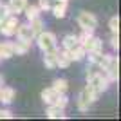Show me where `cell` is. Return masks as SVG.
<instances>
[{"label":"cell","instance_id":"1","mask_svg":"<svg viewBox=\"0 0 121 121\" xmlns=\"http://www.w3.org/2000/svg\"><path fill=\"white\" fill-rule=\"evenodd\" d=\"M35 40H36V45L40 47L42 52H47V51L56 49V43H58L56 35H54V33H51V31H45V29L42 31L40 35H36Z\"/></svg>","mask_w":121,"mask_h":121},{"label":"cell","instance_id":"2","mask_svg":"<svg viewBox=\"0 0 121 121\" xmlns=\"http://www.w3.org/2000/svg\"><path fill=\"white\" fill-rule=\"evenodd\" d=\"M103 74L108 78V81H117V78H119V60H117V56L110 54L105 69H103Z\"/></svg>","mask_w":121,"mask_h":121},{"label":"cell","instance_id":"3","mask_svg":"<svg viewBox=\"0 0 121 121\" xmlns=\"http://www.w3.org/2000/svg\"><path fill=\"white\" fill-rule=\"evenodd\" d=\"M18 15H9L7 18L0 22V33L4 36H13L16 33V27H18Z\"/></svg>","mask_w":121,"mask_h":121},{"label":"cell","instance_id":"4","mask_svg":"<svg viewBox=\"0 0 121 121\" xmlns=\"http://www.w3.org/2000/svg\"><path fill=\"white\" fill-rule=\"evenodd\" d=\"M78 25H80L81 29H96L98 27V18L92 13H87V11H81L80 15H78Z\"/></svg>","mask_w":121,"mask_h":121},{"label":"cell","instance_id":"5","mask_svg":"<svg viewBox=\"0 0 121 121\" xmlns=\"http://www.w3.org/2000/svg\"><path fill=\"white\" fill-rule=\"evenodd\" d=\"M15 35H16V38H18V40L29 42V43H33V42H35V33H33V29H31L29 24H18Z\"/></svg>","mask_w":121,"mask_h":121},{"label":"cell","instance_id":"6","mask_svg":"<svg viewBox=\"0 0 121 121\" xmlns=\"http://www.w3.org/2000/svg\"><path fill=\"white\" fill-rule=\"evenodd\" d=\"M92 103H94V98H92L91 91L85 87V89L80 92V96H78V108H80L81 112H87L89 108H91Z\"/></svg>","mask_w":121,"mask_h":121},{"label":"cell","instance_id":"7","mask_svg":"<svg viewBox=\"0 0 121 121\" xmlns=\"http://www.w3.org/2000/svg\"><path fill=\"white\" fill-rule=\"evenodd\" d=\"M83 49H85L87 52H91V51H94V52H103V40L98 38V36H94V35H91L87 38V42L83 43Z\"/></svg>","mask_w":121,"mask_h":121},{"label":"cell","instance_id":"8","mask_svg":"<svg viewBox=\"0 0 121 121\" xmlns=\"http://www.w3.org/2000/svg\"><path fill=\"white\" fill-rule=\"evenodd\" d=\"M67 5H69V0H52L51 11H52V15H54L56 18H65Z\"/></svg>","mask_w":121,"mask_h":121},{"label":"cell","instance_id":"9","mask_svg":"<svg viewBox=\"0 0 121 121\" xmlns=\"http://www.w3.org/2000/svg\"><path fill=\"white\" fill-rule=\"evenodd\" d=\"M13 56H16L13 42H2V43H0V60H9Z\"/></svg>","mask_w":121,"mask_h":121},{"label":"cell","instance_id":"10","mask_svg":"<svg viewBox=\"0 0 121 121\" xmlns=\"http://www.w3.org/2000/svg\"><path fill=\"white\" fill-rule=\"evenodd\" d=\"M71 65V56H69V51H58V54H56V67H60V69H67V67Z\"/></svg>","mask_w":121,"mask_h":121},{"label":"cell","instance_id":"11","mask_svg":"<svg viewBox=\"0 0 121 121\" xmlns=\"http://www.w3.org/2000/svg\"><path fill=\"white\" fill-rule=\"evenodd\" d=\"M58 96H60V92L54 91L52 87H49V89H43V91H42V99H43V103H47V105H52V103L58 99Z\"/></svg>","mask_w":121,"mask_h":121},{"label":"cell","instance_id":"12","mask_svg":"<svg viewBox=\"0 0 121 121\" xmlns=\"http://www.w3.org/2000/svg\"><path fill=\"white\" fill-rule=\"evenodd\" d=\"M25 5H27V0H9V2H7V7H9L11 15H18V13H24Z\"/></svg>","mask_w":121,"mask_h":121},{"label":"cell","instance_id":"13","mask_svg":"<svg viewBox=\"0 0 121 121\" xmlns=\"http://www.w3.org/2000/svg\"><path fill=\"white\" fill-rule=\"evenodd\" d=\"M13 47H15V54L16 56H24V54H27L31 51V43L29 42H24V40L13 42Z\"/></svg>","mask_w":121,"mask_h":121},{"label":"cell","instance_id":"14","mask_svg":"<svg viewBox=\"0 0 121 121\" xmlns=\"http://www.w3.org/2000/svg\"><path fill=\"white\" fill-rule=\"evenodd\" d=\"M13 99H15V89L2 87V89H0V101L5 103V105H9V103H13Z\"/></svg>","mask_w":121,"mask_h":121},{"label":"cell","instance_id":"15","mask_svg":"<svg viewBox=\"0 0 121 121\" xmlns=\"http://www.w3.org/2000/svg\"><path fill=\"white\" fill-rule=\"evenodd\" d=\"M45 114L51 119H63L65 117V108H60V107H56V105H49Z\"/></svg>","mask_w":121,"mask_h":121},{"label":"cell","instance_id":"16","mask_svg":"<svg viewBox=\"0 0 121 121\" xmlns=\"http://www.w3.org/2000/svg\"><path fill=\"white\" fill-rule=\"evenodd\" d=\"M56 54H58V49H52V51L43 52V63H45L47 69H54L56 67Z\"/></svg>","mask_w":121,"mask_h":121},{"label":"cell","instance_id":"17","mask_svg":"<svg viewBox=\"0 0 121 121\" xmlns=\"http://www.w3.org/2000/svg\"><path fill=\"white\" fill-rule=\"evenodd\" d=\"M85 54H87V51L83 49V45H76L74 49L69 51L71 61H80V60H83V58H85Z\"/></svg>","mask_w":121,"mask_h":121},{"label":"cell","instance_id":"18","mask_svg":"<svg viewBox=\"0 0 121 121\" xmlns=\"http://www.w3.org/2000/svg\"><path fill=\"white\" fill-rule=\"evenodd\" d=\"M61 45H63L65 51L74 49L76 45H80V43H78V36H76V35H67L65 38H63V42H61Z\"/></svg>","mask_w":121,"mask_h":121},{"label":"cell","instance_id":"19","mask_svg":"<svg viewBox=\"0 0 121 121\" xmlns=\"http://www.w3.org/2000/svg\"><path fill=\"white\" fill-rule=\"evenodd\" d=\"M29 25H31V29H33V33H35V36L40 35L42 31H43V27H45V24H43V20H42L40 16H36V18L29 20Z\"/></svg>","mask_w":121,"mask_h":121},{"label":"cell","instance_id":"20","mask_svg":"<svg viewBox=\"0 0 121 121\" xmlns=\"http://www.w3.org/2000/svg\"><path fill=\"white\" fill-rule=\"evenodd\" d=\"M52 89H54V91H58L60 94H65L67 89H69V81L63 80V78H58V80L52 81Z\"/></svg>","mask_w":121,"mask_h":121},{"label":"cell","instance_id":"21","mask_svg":"<svg viewBox=\"0 0 121 121\" xmlns=\"http://www.w3.org/2000/svg\"><path fill=\"white\" fill-rule=\"evenodd\" d=\"M24 13H25V16H27V20H33V18H36V16H40V7L38 5H25V9H24Z\"/></svg>","mask_w":121,"mask_h":121},{"label":"cell","instance_id":"22","mask_svg":"<svg viewBox=\"0 0 121 121\" xmlns=\"http://www.w3.org/2000/svg\"><path fill=\"white\" fill-rule=\"evenodd\" d=\"M85 56L89 58V63H91V65H98L99 67L101 58H103V52H94V51H91V52H87Z\"/></svg>","mask_w":121,"mask_h":121},{"label":"cell","instance_id":"23","mask_svg":"<svg viewBox=\"0 0 121 121\" xmlns=\"http://www.w3.org/2000/svg\"><path fill=\"white\" fill-rule=\"evenodd\" d=\"M108 27L112 35H119V16H112L108 20Z\"/></svg>","mask_w":121,"mask_h":121},{"label":"cell","instance_id":"24","mask_svg":"<svg viewBox=\"0 0 121 121\" xmlns=\"http://www.w3.org/2000/svg\"><path fill=\"white\" fill-rule=\"evenodd\" d=\"M67 103H69V98H67L65 94H60V96H58V99H56L54 103H52V105L60 107V108H65V107H67Z\"/></svg>","mask_w":121,"mask_h":121},{"label":"cell","instance_id":"25","mask_svg":"<svg viewBox=\"0 0 121 121\" xmlns=\"http://www.w3.org/2000/svg\"><path fill=\"white\" fill-rule=\"evenodd\" d=\"M9 15H11V11H9V7H7V4H2V2H0V22L4 20V18H7Z\"/></svg>","mask_w":121,"mask_h":121},{"label":"cell","instance_id":"26","mask_svg":"<svg viewBox=\"0 0 121 121\" xmlns=\"http://www.w3.org/2000/svg\"><path fill=\"white\" fill-rule=\"evenodd\" d=\"M52 5V0H38V7L40 11H49Z\"/></svg>","mask_w":121,"mask_h":121},{"label":"cell","instance_id":"27","mask_svg":"<svg viewBox=\"0 0 121 121\" xmlns=\"http://www.w3.org/2000/svg\"><path fill=\"white\" fill-rule=\"evenodd\" d=\"M13 117V112L9 108H0V119H11Z\"/></svg>","mask_w":121,"mask_h":121},{"label":"cell","instance_id":"28","mask_svg":"<svg viewBox=\"0 0 121 121\" xmlns=\"http://www.w3.org/2000/svg\"><path fill=\"white\" fill-rule=\"evenodd\" d=\"M110 45H112V49H119V35H112Z\"/></svg>","mask_w":121,"mask_h":121},{"label":"cell","instance_id":"29","mask_svg":"<svg viewBox=\"0 0 121 121\" xmlns=\"http://www.w3.org/2000/svg\"><path fill=\"white\" fill-rule=\"evenodd\" d=\"M4 85V78H2V74H0V87Z\"/></svg>","mask_w":121,"mask_h":121},{"label":"cell","instance_id":"30","mask_svg":"<svg viewBox=\"0 0 121 121\" xmlns=\"http://www.w3.org/2000/svg\"><path fill=\"white\" fill-rule=\"evenodd\" d=\"M0 61H2V60H0Z\"/></svg>","mask_w":121,"mask_h":121}]
</instances>
